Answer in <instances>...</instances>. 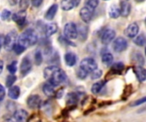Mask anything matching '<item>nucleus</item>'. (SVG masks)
Masks as SVG:
<instances>
[{
  "label": "nucleus",
  "mask_w": 146,
  "mask_h": 122,
  "mask_svg": "<svg viewBox=\"0 0 146 122\" xmlns=\"http://www.w3.org/2000/svg\"><path fill=\"white\" fill-rule=\"evenodd\" d=\"M44 76L48 82L55 87L63 83L67 79L66 73L62 69H59L56 66L45 68L44 70Z\"/></svg>",
  "instance_id": "nucleus-1"
},
{
  "label": "nucleus",
  "mask_w": 146,
  "mask_h": 122,
  "mask_svg": "<svg viewBox=\"0 0 146 122\" xmlns=\"http://www.w3.org/2000/svg\"><path fill=\"white\" fill-rule=\"evenodd\" d=\"M38 41V35L33 29H27L24 31L17 39V43L25 48L34 45Z\"/></svg>",
  "instance_id": "nucleus-2"
},
{
  "label": "nucleus",
  "mask_w": 146,
  "mask_h": 122,
  "mask_svg": "<svg viewBox=\"0 0 146 122\" xmlns=\"http://www.w3.org/2000/svg\"><path fill=\"white\" fill-rule=\"evenodd\" d=\"M17 33L15 31H12L7 34V36L3 38V47L6 50H12L15 44L17 42Z\"/></svg>",
  "instance_id": "nucleus-3"
},
{
  "label": "nucleus",
  "mask_w": 146,
  "mask_h": 122,
  "mask_svg": "<svg viewBox=\"0 0 146 122\" xmlns=\"http://www.w3.org/2000/svg\"><path fill=\"white\" fill-rule=\"evenodd\" d=\"M80 69L85 70L86 73H92L98 69L97 62L92 58H86L80 62Z\"/></svg>",
  "instance_id": "nucleus-4"
},
{
  "label": "nucleus",
  "mask_w": 146,
  "mask_h": 122,
  "mask_svg": "<svg viewBox=\"0 0 146 122\" xmlns=\"http://www.w3.org/2000/svg\"><path fill=\"white\" fill-rule=\"evenodd\" d=\"M64 35L68 39H75L78 37V29L74 22H68L64 25Z\"/></svg>",
  "instance_id": "nucleus-5"
},
{
  "label": "nucleus",
  "mask_w": 146,
  "mask_h": 122,
  "mask_svg": "<svg viewBox=\"0 0 146 122\" xmlns=\"http://www.w3.org/2000/svg\"><path fill=\"white\" fill-rule=\"evenodd\" d=\"M127 48V42L124 37H117L113 42V48L115 52L121 53L126 50Z\"/></svg>",
  "instance_id": "nucleus-6"
},
{
  "label": "nucleus",
  "mask_w": 146,
  "mask_h": 122,
  "mask_svg": "<svg viewBox=\"0 0 146 122\" xmlns=\"http://www.w3.org/2000/svg\"><path fill=\"white\" fill-rule=\"evenodd\" d=\"M115 31L113 29H107L103 32L101 36V41L104 44H109L115 39Z\"/></svg>",
  "instance_id": "nucleus-7"
},
{
  "label": "nucleus",
  "mask_w": 146,
  "mask_h": 122,
  "mask_svg": "<svg viewBox=\"0 0 146 122\" xmlns=\"http://www.w3.org/2000/svg\"><path fill=\"white\" fill-rule=\"evenodd\" d=\"M139 25L137 23H132L130 24L125 30V34L127 35V37H128L129 38H134L138 33H139Z\"/></svg>",
  "instance_id": "nucleus-8"
},
{
  "label": "nucleus",
  "mask_w": 146,
  "mask_h": 122,
  "mask_svg": "<svg viewBox=\"0 0 146 122\" xmlns=\"http://www.w3.org/2000/svg\"><path fill=\"white\" fill-rule=\"evenodd\" d=\"M32 69V62L28 57L23 58L21 64V73L22 76H26L30 72Z\"/></svg>",
  "instance_id": "nucleus-9"
},
{
  "label": "nucleus",
  "mask_w": 146,
  "mask_h": 122,
  "mask_svg": "<svg viewBox=\"0 0 146 122\" xmlns=\"http://www.w3.org/2000/svg\"><path fill=\"white\" fill-rule=\"evenodd\" d=\"M92 13H93V11L90 10V9L87 8L86 7H84V8H82L80 10V16L81 20H82L84 22L89 23V22L92 20Z\"/></svg>",
  "instance_id": "nucleus-10"
},
{
  "label": "nucleus",
  "mask_w": 146,
  "mask_h": 122,
  "mask_svg": "<svg viewBox=\"0 0 146 122\" xmlns=\"http://www.w3.org/2000/svg\"><path fill=\"white\" fill-rule=\"evenodd\" d=\"M27 106L31 109H36L41 104V99L38 95H32L27 100Z\"/></svg>",
  "instance_id": "nucleus-11"
},
{
  "label": "nucleus",
  "mask_w": 146,
  "mask_h": 122,
  "mask_svg": "<svg viewBox=\"0 0 146 122\" xmlns=\"http://www.w3.org/2000/svg\"><path fill=\"white\" fill-rule=\"evenodd\" d=\"M26 17H27V14H26V10H21L15 14H13L12 19L13 20L17 23L19 25H21L25 23L26 21Z\"/></svg>",
  "instance_id": "nucleus-12"
},
{
  "label": "nucleus",
  "mask_w": 146,
  "mask_h": 122,
  "mask_svg": "<svg viewBox=\"0 0 146 122\" xmlns=\"http://www.w3.org/2000/svg\"><path fill=\"white\" fill-rule=\"evenodd\" d=\"M28 114L26 110H19L15 112L13 115V119L16 122H27Z\"/></svg>",
  "instance_id": "nucleus-13"
},
{
  "label": "nucleus",
  "mask_w": 146,
  "mask_h": 122,
  "mask_svg": "<svg viewBox=\"0 0 146 122\" xmlns=\"http://www.w3.org/2000/svg\"><path fill=\"white\" fill-rule=\"evenodd\" d=\"M77 0H62L61 2V7L64 11H69L73 9L75 6H77Z\"/></svg>",
  "instance_id": "nucleus-14"
},
{
  "label": "nucleus",
  "mask_w": 146,
  "mask_h": 122,
  "mask_svg": "<svg viewBox=\"0 0 146 122\" xmlns=\"http://www.w3.org/2000/svg\"><path fill=\"white\" fill-rule=\"evenodd\" d=\"M131 12V4L127 1H121L120 6V14L123 17H127L129 15Z\"/></svg>",
  "instance_id": "nucleus-15"
},
{
  "label": "nucleus",
  "mask_w": 146,
  "mask_h": 122,
  "mask_svg": "<svg viewBox=\"0 0 146 122\" xmlns=\"http://www.w3.org/2000/svg\"><path fill=\"white\" fill-rule=\"evenodd\" d=\"M64 59H65V63L68 66H74L76 64V61H77L76 55L74 53H71V52L67 53L65 54V56H64Z\"/></svg>",
  "instance_id": "nucleus-16"
},
{
  "label": "nucleus",
  "mask_w": 146,
  "mask_h": 122,
  "mask_svg": "<svg viewBox=\"0 0 146 122\" xmlns=\"http://www.w3.org/2000/svg\"><path fill=\"white\" fill-rule=\"evenodd\" d=\"M134 72L138 77V79L139 80V82H145L146 79V71L145 69L143 68L142 66H137L134 68Z\"/></svg>",
  "instance_id": "nucleus-17"
},
{
  "label": "nucleus",
  "mask_w": 146,
  "mask_h": 122,
  "mask_svg": "<svg viewBox=\"0 0 146 122\" xmlns=\"http://www.w3.org/2000/svg\"><path fill=\"white\" fill-rule=\"evenodd\" d=\"M57 9H58V6L57 4H53L51 5L48 10L46 11V14H45V19L48 20H53V18L55 17L56 12H57Z\"/></svg>",
  "instance_id": "nucleus-18"
},
{
  "label": "nucleus",
  "mask_w": 146,
  "mask_h": 122,
  "mask_svg": "<svg viewBox=\"0 0 146 122\" xmlns=\"http://www.w3.org/2000/svg\"><path fill=\"white\" fill-rule=\"evenodd\" d=\"M8 94H9V97L11 99H17L20 96V87H17V86H14V87H10L9 89V92H8Z\"/></svg>",
  "instance_id": "nucleus-19"
},
{
  "label": "nucleus",
  "mask_w": 146,
  "mask_h": 122,
  "mask_svg": "<svg viewBox=\"0 0 146 122\" xmlns=\"http://www.w3.org/2000/svg\"><path fill=\"white\" fill-rule=\"evenodd\" d=\"M57 25L56 23H49L45 25V34L47 37L52 36L57 31Z\"/></svg>",
  "instance_id": "nucleus-20"
},
{
  "label": "nucleus",
  "mask_w": 146,
  "mask_h": 122,
  "mask_svg": "<svg viewBox=\"0 0 146 122\" xmlns=\"http://www.w3.org/2000/svg\"><path fill=\"white\" fill-rule=\"evenodd\" d=\"M55 86L50 84V82H46L44 85L43 86V92L47 96H52L55 93Z\"/></svg>",
  "instance_id": "nucleus-21"
},
{
  "label": "nucleus",
  "mask_w": 146,
  "mask_h": 122,
  "mask_svg": "<svg viewBox=\"0 0 146 122\" xmlns=\"http://www.w3.org/2000/svg\"><path fill=\"white\" fill-rule=\"evenodd\" d=\"M106 82L104 81H100V82H98L96 83H94L92 87V93L94 94H98L100 93V91L104 88V85H105Z\"/></svg>",
  "instance_id": "nucleus-22"
},
{
  "label": "nucleus",
  "mask_w": 146,
  "mask_h": 122,
  "mask_svg": "<svg viewBox=\"0 0 146 122\" xmlns=\"http://www.w3.org/2000/svg\"><path fill=\"white\" fill-rule=\"evenodd\" d=\"M109 14H110V18H113V19L118 18L121 15L120 14V8L116 5L110 6V8L109 9Z\"/></svg>",
  "instance_id": "nucleus-23"
},
{
  "label": "nucleus",
  "mask_w": 146,
  "mask_h": 122,
  "mask_svg": "<svg viewBox=\"0 0 146 122\" xmlns=\"http://www.w3.org/2000/svg\"><path fill=\"white\" fill-rule=\"evenodd\" d=\"M114 60V57L113 55L110 53H104L102 56V61L104 64L107 65H110L112 64Z\"/></svg>",
  "instance_id": "nucleus-24"
},
{
  "label": "nucleus",
  "mask_w": 146,
  "mask_h": 122,
  "mask_svg": "<svg viewBox=\"0 0 146 122\" xmlns=\"http://www.w3.org/2000/svg\"><path fill=\"white\" fill-rule=\"evenodd\" d=\"M99 1L98 0H87L86 3V7L90 10L93 11L98 6Z\"/></svg>",
  "instance_id": "nucleus-25"
},
{
  "label": "nucleus",
  "mask_w": 146,
  "mask_h": 122,
  "mask_svg": "<svg viewBox=\"0 0 146 122\" xmlns=\"http://www.w3.org/2000/svg\"><path fill=\"white\" fill-rule=\"evenodd\" d=\"M134 43L138 46L143 47L145 43V37L144 34H140L134 39Z\"/></svg>",
  "instance_id": "nucleus-26"
},
{
  "label": "nucleus",
  "mask_w": 146,
  "mask_h": 122,
  "mask_svg": "<svg viewBox=\"0 0 146 122\" xmlns=\"http://www.w3.org/2000/svg\"><path fill=\"white\" fill-rule=\"evenodd\" d=\"M15 81H16V76H15V75L11 74V75L8 76L7 78H6V86H7L8 87H12V85L14 84V82H15Z\"/></svg>",
  "instance_id": "nucleus-27"
},
{
  "label": "nucleus",
  "mask_w": 146,
  "mask_h": 122,
  "mask_svg": "<svg viewBox=\"0 0 146 122\" xmlns=\"http://www.w3.org/2000/svg\"><path fill=\"white\" fill-rule=\"evenodd\" d=\"M124 69V65L122 63H116L115 64L112 68H111V70H113L114 72L115 73H121V71Z\"/></svg>",
  "instance_id": "nucleus-28"
},
{
  "label": "nucleus",
  "mask_w": 146,
  "mask_h": 122,
  "mask_svg": "<svg viewBox=\"0 0 146 122\" xmlns=\"http://www.w3.org/2000/svg\"><path fill=\"white\" fill-rule=\"evenodd\" d=\"M7 68H8V70L11 73V74H15V72H16V70H17V61H12L8 66H7Z\"/></svg>",
  "instance_id": "nucleus-29"
},
{
  "label": "nucleus",
  "mask_w": 146,
  "mask_h": 122,
  "mask_svg": "<svg viewBox=\"0 0 146 122\" xmlns=\"http://www.w3.org/2000/svg\"><path fill=\"white\" fill-rule=\"evenodd\" d=\"M13 50L15 51V53H16V54H21V53H23L25 50H26V48H24V47H22L21 45H20L19 43H15V46H14V48H13Z\"/></svg>",
  "instance_id": "nucleus-30"
},
{
  "label": "nucleus",
  "mask_w": 146,
  "mask_h": 122,
  "mask_svg": "<svg viewBox=\"0 0 146 122\" xmlns=\"http://www.w3.org/2000/svg\"><path fill=\"white\" fill-rule=\"evenodd\" d=\"M10 15H11V12H10L9 10H8V9H3L2 14H1V18H2L3 20H8L9 19Z\"/></svg>",
  "instance_id": "nucleus-31"
},
{
  "label": "nucleus",
  "mask_w": 146,
  "mask_h": 122,
  "mask_svg": "<svg viewBox=\"0 0 146 122\" xmlns=\"http://www.w3.org/2000/svg\"><path fill=\"white\" fill-rule=\"evenodd\" d=\"M42 61H43V57H42L41 52L40 51H37L36 53H35V62H36V65H41Z\"/></svg>",
  "instance_id": "nucleus-32"
},
{
  "label": "nucleus",
  "mask_w": 146,
  "mask_h": 122,
  "mask_svg": "<svg viewBox=\"0 0 146 122\" xmlns=\"http://www.w3.org/2000/svg\"><path fill=\"white\" fill-rule=\"evenodd\" d=\"M102 74H103V72H102V70H98V68L96 70H94L93 72H92V79H98L99 77H101V76H102Z\"/></svg>",
  "instance_id": "nucleus-33"
},
{
  "label": "nucleus",
  "mask_w": 146,
  "mask_h": 122,
  "mask_svg": "<svg viewBox=\"0 0 146 122\" xmlns=\"http://www.w3.org/2000/svg\"><path fill=\"white\" fill-rule=\"evenodd\" d=\"M29 3H30V0H20L19 5L21 10H25L28 7Z\"/></svg>",
  "instance_id": "nucleus-34"
},
{
  "label": "nucleus",
  "mask_w": 146,
  "mask_h": 122,
  "mask_svg": "<svg viewBox=\"0 0 146 122\" xmlns=\"http://www.w3.org/2000/svg\"><path fill=\"white\" fill-rule=\"evenodd\" d=\"M87 75H88V73H86L85 70H83L80 69V68L79 69L78 73H77V76H78L79 78H80V79H85V78H86Z\"/></svg>",
  "instance_id": "nucleus-35"
},
{
  "label": "nucleus",
  "mask_w": 146,
  "mask_h": 122,
  "mask_svg": "<svg viewBox=\"0 0 146 122\" xmlns=\"http://www.w3.org/2000/svg\"><path fill=\"white\" fill-rule=\"evenodd\" d=\"M67 101H68V103H71V104H72V103H75V102H77V97H76V95H75V94H74V93L68 94Z\"/></svg>",
  "instance_id": "nucleus-36"
},
{
  "label": "nucleus",
  "mask_w": 146,
  "mask_h": 122,
  "mask_svg": "<svg viewBox=\"0 0 146 122\" xmlns=\"http://www.w3.org/2000/svg\"><path fill=\"white\" fill-rule=\"evenodd\" d=\"M31 1H32L33 6V7H36V8L39 7L42 4V3H43V0H31Z\"/></svg>",
  "instance_id": "nucleus-37"
},
{
  "label": "nucleus",
  "mask_w": 146,
  "mask_h": 122,
  "mask_svg": "<svg viewBox=\"0 0 146 122\" xmlns=\"http://www.w3.org/2000/svg\"><path fill=\"white\" fill-rule=\"evenodd\" d=\"M4 96H5V90L3 87L0 84V102L4 99Z\"/></svg>",
  "instance_id": "nucleus-38"
},
{
  "label": "nucleus",
  "mask_w": 146,
  "mask_h": 122,
  "mask_svg": "<svg viewBox=\"0 0 146 122\" xmlns=\"http://www.w3.org/2000/svg\"><path fill=\"white\" fill-rule=\"evenodd\" d=\"M145 98H143L141 100H139V101H137V103H134L133 105H138V104H143V103H145Z\"/></svg>",
  "instance_id": "nucleus-39"
},
{
  "label": "nucleus",
  "mask_w": 146,
  "mask_h": 122,
  "mask_svg": "<svg viewBox=\"0 0 146 122\" xmlns=\"http://www.w3.org/2000/svg\"><path fill=\"white\" fill-rule=\"evenodd\" d=\"M3 63L2 60H0V74H1L2 71H3Z\"/></svg>",
  "instance_id": "nucleus-40"
},
{
  "label": "nucleus",
  "mask_w": 146,
  "mask_h": 122,
  "mask_svg": "<svg viewBox=\"0 0 146 122\" xmlns=\"http://www.w3.org/2000/svg\"><path fill=\"white\" fill-rule=\"evenodd\" d=\"M3 37L2 36H0V49L3 46Z\"/></svg>",
  "instance_id": "nucleus-41"
},
{
  "label": "nucleus",
  "mask_w": 146,
  "mask_h": 122,
  "mask_svg": "<svg viewBox=\"0 0 146 122\" xmlns=\"http://www.w3.org/2000/svg\"><path fill=\"white\" fill-rule=\"evenodd\" d=\"M3 122H16L14 119H13V117L12 118H10V119H8V120H6V121H4Z\"/></svg>",
  "instance_id": "nucleus-42"
},
{
  "label": "nucleus",
  "mask_w": 146,
  "mask_h": 122,
  "mask_svg": "<svg viewBox=\"0 0 146 122\" xmlns=\"http://www.w3.org/2000/svg\"><path fill=\"white\" fill-rule=\"evenodd\" d=\"M9 2L11 3V4H15L16 3V0H9Z\"/></svg>",
  "instance_id": "nucleus-43"
},
{
  "label": "nucleus",
  "mask_w": 146,
  "mask_h": 122,
  "mask_svg": "<svg viewBox=\"0 0 146 122\" xmlns=\"http://www.w3.org/2000/svg\"><path fill=\"white\" fill-rule=\"evenodd\" d=\"M136 2H139V3H141V2H144L145 0H135Z\"/></svg>",
  "instance_id": "nucleus-44"
},
{
  "label": "nucleus",
  "mask_w": 146,
  "mask_h": 122,
  "mask_svg": "<svg viewBox=\"0 0 146 122\" xmlns=\"http://www.w3.org/2000/svg\"><path fill=\"white\" fill-rule=\"evenodd\" d=\"M104 1H109V0H104Z\"/></svg>",
  "instance_id": "nucleus-45"
},
{
  "label": "nucleus",
  "mask_w": 146,
  "mask_h": 122,
  "mask_svg": "<svg viewBox=\"0 0 146 122\" xmlns=\"http://www.w3.org/2000/svg\"><path fill=\"white\" fill-rule=\"evenodd\" d=\"M125 1H127V0H125Z\"/></svg>",
  "instance_id": "nucleus-46"
}]
</instances>
